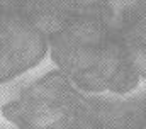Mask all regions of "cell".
I'll return each mask as SVG.
<instances>
[{
  "label": "cell",
  "mask_w": 146,
  "mask_h": 129,
  "mask_svg": "<svg viewBox=\"0 0 146 129\" xmlns=\"http://www.w3.org/2000/svg\"><path fill=\"white\" fill-rule=\"evenodd\" d=\"M51 60L85 94H129L139 75L129 63L114 17L72 19L49 41Z\"/></svg>",
  "instance_id": "cell-1"
},
{
  "label": "cell",
  "mask_w": 146,
  "mask_h": 129,
  "mask_svg": "<svg viewBox=\"0 0 146 129\" xmlns=\"http://www.w3.org/2000/svg\"><path fill=\"white\" fill-rule=\"evenodd\" d=\"M2 114L17 129H94L97 109L94 95L56 68L5 104Z\"/></svg>",
  "instance_id": "cell-2"
},
{
  "label": "cell",
  "mask_w": 146,
  "mask_h": 129,
  "mask_svg": "<svg viewBox=\"0 0 146 129\" xmlns=\"http://www.w3.org/2000/svg\"><path fill=\"white\" fill-rule=\"evenodd\" d=\"M70 21L49 0H0L2 83L36 66L49 51L51 37Z\"/></svg>",
  "instance_id": "cell-3"
},
{
  "label": "cell",
  "mask_w": 146,
  "mask_h": 129,
  "mask_svg": "<svg viewBox=\"0 0 146 129\" xmlns=\"http://www.w3.org/2000/svg\"><path fill=\"white\" fill-rule=\"evenodd\" d=\"M114 19L129 63L146 78V0H114Z\"/></svg>",
  "instance_id": "cell-4"
},
{
  "label": "cell",
  "mask_w": 146,
  "mask_h": 129,
  "mask_svg": "<svg viewBox=\"0 0 146 129\" xmlns=\"http://www.w3.org/2000/svg\"><path fill=\"white\" fill-rule=\"evenodd\" d=\"M97 116L94 129H146L143 110L145 92L92 94Z\"/></svg>",
  "instance_id": "cell-5"
},
{
  "label": "cell",
  "mask_w": 146,
  "mask_h": 129,
  "mask_svg": "<svg viewBox=\"0 0 146 129\" xmlns=\"http://www.w3.org/2000/svg\"><path fill=\"white\" fill-rule=\"evenodd\" d=\"M51 5L68 19L114 17V0H49Z\"/></svg>",
  "instance_id": "cell-6"
},
{
  "label": "cell",
  "mask_w": 146,
  "mask_h": 129,
  "mask_svg": "<svg viewBox=\"0 0 146 129\" xmlns=\"http://www.w3.org/2000/svg\"><path fill=\"white\" fill-rule=\"evenodd\" d=\"M143 110H145V117H146V90H145V98H143Z\"/></svg>",
  "instance_id": "cell-7"
}]
</instances>
